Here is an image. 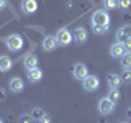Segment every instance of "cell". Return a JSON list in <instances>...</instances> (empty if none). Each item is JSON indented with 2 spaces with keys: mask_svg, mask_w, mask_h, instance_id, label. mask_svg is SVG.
Wrapping results in <instances>:
<instances>
[{
  "mask_svg": "<svg viewBox=\"0 0 131 123\" xmlns=\"http://www.w3.org/2000/svg\"><path fill=\"white\" fill-rule=\"evenodd\" d=\"M18 123H35L31 115H21V117L18 118Z\"/></svg>",
  "mask_w": 131,
  "mask_h": 123,
  "instance_id": "obj_21",
  "label": "cell"
},
{
  "mask_svg": "<svg viewBox=\"0 0 131 123\" xmlns=\"http://www.w3.org/2000/svg\"><path fill=\"white\" fill-rule=\"evenodd\" d=\"M23 64L28 71H30V69H35V67H38V57L35 54H30V56H26V59L23 61Z\"/></svg>",
  "mask_w": 131,
  "mask_h": 123,
  "instance_id": "obj_16",
  "label": "cell"
},
{
  "mask_svg": "<svg viewBox=\"0 0 131 123\" xmlns=\"http://www.w3.org/2000/svg\"><path fill=\"white\" fill-rule=\"evenodd\" d=\"M72 38H74V41H75L77 44H85V43H87V39H89V33H87L85 28L80 26V28H77V30L74 31Z\"/></svg>",
  "mask_w": 131,
  "mask_h": 123,
  "instance_id": "obj_8",
  "label": "cell"
},
{
  "mask_svg": "<svg viewBox=\"0 0 131 123\" xmlns=\"http://www.w3.org/2000/svg\"><path fill=\"white\" fill-rule=\"evenodd\" d=\"M98 110H100L102 115H110V113H113V110H115V104L108 97H105L98 102Z\"/></svg>",
  "mask_w": 131,
  "mask_h": 123,
  "instance_id": "obj_6",
  "label": "cell"
},
{
  "mask_svg": "<svg viewBox=\"0 0 131 123\" xmlns=\"http://www.w3.org/2000/svg\"><path fill=\"white\" fill-rule=\"evenodd\" d=\"M72 76L75 77L77 80H84L85 77L89 76V67L85 66L84 63H77V64H74V67H72Z\"/></svg>",
  "mask_w": 131,
  "mask_h": 123,
  "instance_id": "obj_5",
  "label": "cell"
},
{
  "mask_svg": "<svg viewBox=\"0 0 131 123\" xmlns=\"http://www.w3.org/2000/svg\"><path fill=\"white\" fill-rule=\"evenodd\" d=\"M46 115V112L44 110H41V108H33V113H31V117H33V120H41V118Z\"/></svg>",
  "mask_w": 131,
  "mask_h": 123,
  "instance_id": "obj_19",
  "label": "cell"
},
{
  "mask_svg": "<svg viewBox=\"0 0 131 123\" xmlns=\"http://www.w3.org/2000/svg\"><path fill=\"white\" fill-rule=\"evenodd\" d=\"M0 123H3V120H2V118H0Z\"/></svg>",
  "mask_w": 131,
  "mask_h": 123,
  "instance_id": "obj_28",
  "label": "cell"
},
{
  "mask_svg": "<svg viewBox=\"0 0 131 123\" xmlns=\"http://www.w3.org/2000/svg\"><path fill=\"white\" fill-rule=\"evenodd\" d=\"M7 5H8V2H7V0H0V10L7 8Z\"/></svg>",
  "mask_w": 131,
  "mask_h": 123,
  "instance_id": "obj_26",
  "label": "cell"
},
{
  "mask_svg": "<svg viewBox=\"0 0 131 123\" xmlns=\"http://www.w3.org/2000/svg\"><path fill=\"white\" fill-rule=\"evenodd\" d=\"M56 39H57V44H59V46H67V44L72 43L74 38H72V33H71V31L66 30V28H62V30L57 31Z\"/></svg>",
  "mask_w": 131,
  "mask_h": 123,
  "instance_id": "obj_4",
  "label": "cell"
},
{
  "mask_svg": "<svg viewBox=\"0 0 131 123\" xmlns=\"http://www.w3.org/2000/svg\"><path fill=\"white\" fill-rule=\"evenodd\" d=\"M103 7L105 10H113L118 7V0H103Z\"/></svg>",
  "mask_w": 131,
  "mask_h": 123,
  "instance_id": "obj_20",
  "label": "cell"
},
{
  "mask_svg": "<svg viewBox=\"0 0 131 123\" xmlns=\"http://www.w3.org/2000/svg\"><path fill=\"white\" fill-rule=\"evenodd\" d=\"M123 123H128V121H123Z\"/></svg>",
  "mask_w": 131,
  "mask_h": 123,
  "instance_id": "obj_29",
  "label": "cell"
},
{
  "mask_svg": "<svg viewBox=\"0 0 131 123\" xmlns=\"http://www.w3.org/2000/svg\"><path fill=\"white\" fill-rule=\"evenodd\" d=\"M129 36H131V31H129V28H128V26L118 28V31H116V41H118V43H123V41L128 39Z\"/></svg>",
  "mask_w": 131,
  "mask_h": 123,
  "instance_id": "obj_15",
  "label": "cell"
},
{
  "mask_svg": "<svg viewBox=\"0 0 131 123\" xmlns=\"http://www.w3.org/2000/svg\"><path fill=\"white\" fill-rule=\"evenodd\" d=\"M108 98L113 102V104H118V102H120V98H121V94H120V90H116V89H112V90H110V94H108Z\"/></svg>",
  "mask_w": 131,
  "mask_h": 123,
  "instance_id": "obj_18",
  "label": "cell"
},
{
  "mask_svg": "<svg viewBox=\"0 0 131 123\" xmlns=\"http://www.w3.org/2000/svg\"><path fill=\"white\" fill-rule=\"evenodd\" d=\"M41 79H43V71L39 67H35V69L28 71V80L30 82H39Z\"/></svg>",
  "mask_w": 131,
  "mask_h": 123,
  "instance_id": "obj_13",
  "label": "cell"
},
{
  "mask_svg": "<svg viewBox=\"0 0 131 123\" xmlns=\"http://www.w3.org/2000/svg\"><path fill=\"white\" fill-rule=\"evenodd\" d=\"M13 66V61L8 56H0V72H8Z\"/></svg>",
  "mask_w": 131,
  "mask_h": 123,
  "instance_id": "obj_14",
  "label": "cell"
},
{
  "mask_svg": "<svg viewBox=\"0 0 131 123\" xmlns=\"http://www.w3.org/2000/svg\"><path fill=\"white\" fill-rule=\"evenodd\" d=\"M8 89H10L13 94L23 92V89H25V80L21 79V77H12V79L8 80Z\"/></svg>",
  "mask_w": 131,
  "mask_h": 123,
  "instance_id": "obj_7",
  "label": "cell"
},
{
  "mask_svg": "<svg viewBox=\"0 0 131 123\" xmlns=\"http://www.w3.org/2000/svg\"><path fill=\"white\" fill-rule=\"evenodd\" d=\"M82 85H84V89L87 90V92H95V90L100 87V79H98L97 76H93V74H89V76L82 80Z\"/></svg>",
  "mask_w": 131,
  "mask_h": 123,
  "instance_id": "obj_3",
  "label": "cell"
},
{
  "mask_svg": "<svg viewBox=\"0 0 131 123\" xmlns=\"http://www.w3.org/2000/svg\"><path fill=\"white\" fill-rule=\"evenodd\" d=\"M121 80L126 82V84H131V71H125V72H123Z\"/></svg>",
  "mask_w": 131,
  "mask_h": 123,
  "instance_id": "obj_22",
  "label": "cell"
},
{
  "mask_svg": "<svg viewBox=\"0 0 131 123\" xmlns=\"http://www.w3.org/2000/svg\"><path fill=\"white\" fill-rule=\"evenodd\" d=\"M57 46H59V44H57L56 36H52V35L44 36V39H43V49L44 51H54Z\"/></svg>",
  "mask_w": 131,
  "mask_h": 123,
  "instance_id": "obj_10",
  "label": "cell"
},
{
  "mask_svg": "<svg viewBox=\"0 0 131 123\" xmlns=\"http://www.w3.org/2000/svg\"><path fill=\"white\" fill-rule=\"evenodd\" d=\"M5 44H7V48L10 49V51H20V49L23 48V38L20 35H10L8 38H5Z\"/></svg>",
  "mask_w": 131,
  "mask_h": 123,
  "instance_id": "obj_2",
  "label": "cell"
},
{
  "mask_svg": "<svg viewBox=\"0 0 131 123\" xmlns=\"http://www.w3.org/2000/svg\"><path fill=\"white\" fill-rule=\"evenodd\" d=\"M38 10V2L36 0H21V12L26 15L35 13Z\"/></svg>",
  "mask_w": 131,
  "mask_h": 123,
  "instance_id": "obj_9",
  "label": "cell"
},
{
  "mask_svg": "<svg viewBox=\"0 0 131 123\" xmlns=\"http://www.w3.org/2000/svg\"><path fill=\"white\" fill-rule=\"evenodd\" d=\"M125 53H126L125 44H123V43H118V41L115 44H112V48H110V56H112V57H116V59H118V57H121Z\"/></svg>",
  "mask_w": 131,
  "mask_h": 123,
  "instance_id": "obj_11",
  "label": "cell"
},
{
  "mask_svg": "<svg viewBox=\"0 0 131 123\" xmlns=\"http://www.w3.org/2000/svg\"><path fill=\"white\" fill-rule=\"evenodd\" d=\"M123 44H125V48H126V49H131V36H129L128 39L123 41Z\"/></svg>",
  "mask_w": 131,
  "mask_h": 123,
  "instance_id": "obj_25",
  "label": "cell"
},
{
  "mask_svg": "<svg viewBox=\"0 0 131 123\" xmlns=\"http://www.w3.org/2000/svg\"><path fill=\"white\" fill-rule=\"evenodd\" d=\"M110 22H112V18H110V15H108L106 10L93 12L92 20H90L92 31L95 33V35H105V33L108 31V28H110Z\"/></svg>",
  "mask_w": 131,
  "mask_h": 123,
  "instance_id": "obj_1",
  "label": "cell"
},
{
  "mask_svg": "<svg viewBox=\"0 0 131 123\" xmlns=\"http://www.w3.org/2000/svg\"><path fill=\"white\" fill-rule=\"evenodd\" d=\"M106 82H108L110 89H116L121 85V76H118V74H108V77H106Z\"/></svg>",
  "mask_w": 131,
  "mask_h": 123,
  "instance_id": "obj_12",
  "label": "cell"
},
{
  "mask_svg": "<svg viewBox=\"0 0 131 123\" xmlns=\"http://www.w3.org/2000/svg\"><path fill=\"white\" fill-rule=\"evenodd\" d=\"M131 5V0H118V7L121 8H129Z\"/></svg>",
  "mask_w": 131,
  "mask_h": 123,
  "instance_id": "obj_23",
  "label": "cell"
},
{
  "mask_svg": "<svg viewBox=\"0 0 131 123\" xmlns=\"http://www.w3.org/2000/svg\"><path fill=\"white\" fill-rule=\"evenodd\" d=\"M126 117L131 118V107H128V108H126Z\"/></svg>",
  "mask_w": 131,
  "mask_h": 123,
  "instance_id": "obj_27",
  "label": "cell"
},
{
  "mask_svg": "<svg viewBox=\"0 0 131 123\" xmlns=\"http://www.w3.org/2000/svg\"><path fill=\"white\" fill-rule=\"evenodd\" d=\"M121 67L125 71H131V51H126L121 56Z\"/></svg>",
  "mask_w": 131,
  "mask_h": 123,
  "instance_id": "obj_17",
  "label": "cell"
},
{
  "mask_svg": "<svg viewBox=\"0 0 131 123\" xmlns=\"http://www.w3.org/2000/svg\"><path fill=\"white\" fill-rule=\"evenodd\" d=\"M39 123H51V117H49V115L46 113V115H44V117L39 120Z\"/></svg>",
  "mask_w": 131,
  "mask_h": 123,
  "instance_id": "obj_24",
  "label": "cell"
}]
</instances>
